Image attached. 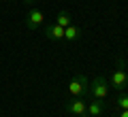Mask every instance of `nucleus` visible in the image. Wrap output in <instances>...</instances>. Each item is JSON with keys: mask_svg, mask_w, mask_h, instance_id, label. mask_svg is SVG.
<instances>
[{"mask_svg": "<svg viewBox=\"0 0 128 117\" xmlns=\"http://www.w3.org/2000/svg\"><path fill=\"white\" fill-rule=\"evenodd\" d=\"M111 87L118 92H126V87H128V72H126V58L124 55L118 58L115 70L111 75Z\"/></svg>", "mask_w": 128, "mask_h": 117, "instance_id": "f257e3e1", "label": "nucleus"}, {"mask_svg": "<svg viewBox=\"0 0 128 117\" xmlns=\"http://www.w3.org/2000/svg\"><path fill=\"white\" fill-rule=\"evenodd\" d=\"M68 92H70V98H86V96H90V81L81 72H75L68 83Z\"/></svg>", "mask_w": 128, "mask_h": 117, "instance_id": "f03ea898", "label": "nucleus"}, {"mask_svg": "<svg viewBox=\"0 0 128 117\" xmlns=\"http://www.w3.org/2000/svg\"><path fill=\"white\" fill-rule=\"evenodd\" d=\"M90 96L94 100H105L109 96V83H107L105 77H96L90 83Z\"/></svg>", "mask_w": 128, "mask_h": 117, "instance_id": "7ed1b4c3", "label": "nucleus"}, {"mask_svg": "<svg viewBox=\"0 0 128 117\" xmlns=\"http://www.w3.org/2000/svg\"><path fill=\"white\" fill-rule=\"evenodd\" d=\"M64 109H66V113H70V115H75V117H88L86 98H70L68 102L64 104Z\"/></svg>", "mask_w": 128, "mask_h": 117, "instance_id": "20e7f679", "label": "nucleus"}, {"mask_svg": "<svg viewBox=\"0 0 128 117\" xmlns=\"http://www.w3.org/2000/svg\"><path fill=\"white\" fill-rule=\"evenodd\" d=\"M43 21H45V15L41 13L38 9H30L28 11V15H26V19H24V23H26V28L28 30H38V28L43 26Z\"/></svg>", "mask_w": 128, "mask_h": 117, "instance_id": "39448f33", "label": "nucleus"}, {"mask_svg": "<svg viewBox=\"0 0 128 117\" xmlns=\"http://www.w3.org/2000/svg\"><path fill=\"white\" fill-rule=\"evenodd\" d=\"M43 34H45L49 41H54V43L64 41V28H62V26H58V23H47L45 30H43Z\"/></svg>", "mask_w": 128, "mask_h": 117, "instance_id": "423d86ee", "label": "nucleus"}, {"mask_svg": "<svg viewBox=\"0 0 128 117\" xmlns=\"http://www.w3.org/2000/svg\"><path fill=\"white\" fill-rule=\"evenodd\" d=\"M102 113H105V102H102V100L90 102V107H88V117H100Z\"/></svg>", "mask_w": 128, "mask_h": 117, "instance_id": "0eeeda50", "label": "nucleus"}, {"mask_svg": "<svg viewBox=\"0 0 128 117\" xmlns=\"http://www.w3.org/2000/svg\"><path fill=\"white\" fill-rule=\"evenodd\" d=\"M81 38V30H79L77 26H66L64 28V41H68V43H73V41H79Z\"/></svg>", "mask_w": 128, "mask_h": 117, "instance_id": "6e6552de", "label": "nucleus"}, {"mask_svg": "<svg viewBox=\"0 0 128 117\" xmlns=\"http://www.w3.org/2000/svg\"><path fill=\"white\" fill-rule=\"evenodd\" d=\"M56 23H58V26H62V28L70 26V13H68V11H60V15L56 17Z\"/></svg>", "mask_w": 128, "mask_h": 117, "instance_id": "1a4fd4ad", "label": "nucleus"}, {"mask_svg": "<svg viewBox=\"0 0 128 117\" xmlns=\"http://www.w3.org/2000/svg\"><path fill=\"white\" fill-rule=\"evenodd\" d=\"M115 104H118L122 111H124V109H128V94H126V92H120V96H118V100H115Z\"/></svg>", "mask_w": 128, "mask_h": 117, "instance_id": "9d476101", "label": "nucleus"}, {"mask_svg": "<svg viewBox=\"0 0 128 117\" xmlns=\"http://www.w3.org/2000/svg\"><path fill=\"white\" fill-rule=\"evenodd\" d=\"M26 6H30V9H34V4H36V0H22Z\"/></svg>", "mask_w": 128, "mask_h": 117, "instance_id": "9b49d317", "label": "nucleus"}, {"mask_svg": "<svg viewBox=\"0 0 128 117\" xmlns=\"http://www.w3.org/2000/svg\"><path fill=\"white\" fill-rule=\"evenodd\" d=\"M118 117H128V109H124V111H122V113H120V115H118Z\"/></svg>", "mask_w": 128, "mask_h": 117, "instance_id": "f8f14e48", "label": "nucleus"}, {"mask_svg": "<svg viewBox=\"0 0 128 117\" xmlns=\"http://www.w3.org/2000/svg\"><path fill=\"white\" fill-rule=\"evenodd\" d=\"M9 2H13V0H9Z\"/></svg>", "mask_w": 128, "mask_h": 117, "instance_id": "ddd939ff", "label": "nucleus"}]
</instances>
